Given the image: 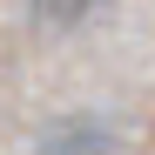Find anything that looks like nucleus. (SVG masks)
<instances>
[{"label": "nucleus", "instance_id": "obj_2", "mask_svg": "<svg viewBox=\"0 0 155 155\" xmlns=\"http://www.w3.org/2000/svg\"><path fill=\"white\" fill-rule=\"evenodd\" d=\"M108 0H34V14H41V27H81V20H94Z\"/></svg>", "mask_w": 155, "mask_h": 155}, {"label": "nucleus", "instance_id": "obj_1", "mask_svg": "<svg viewBox=\"0 0 155 155\" xmlns=\"http://www.w3.org/2000/svg\"><path fill=\"white\" fill-rule=\"evenodd\" d=\"M115 148H121V135L101 108H74L34 142V155H115Z\"/></svg>", "mask_w": 155, "mask_h": 155}]
</instances>
